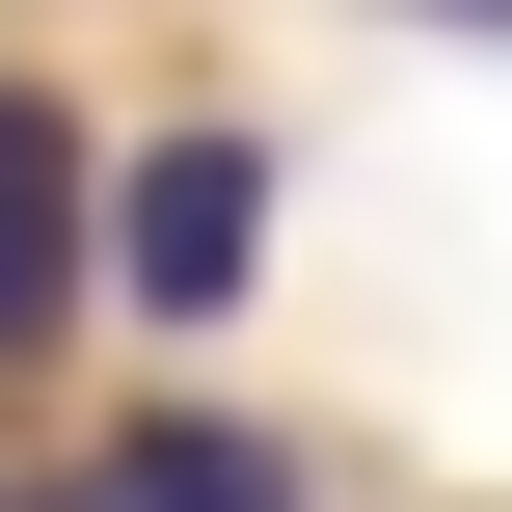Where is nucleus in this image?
I'll use <instances>...</instances> for the list:
<instances>
[{
    "label": "nucleus",
    "instance_id": "7ed1b4c3",
    "mask_svg": "<svg viewBox=\"0 0 512 512\" xmlns=\"http://www.w3.org/2000/svg\"><path fill=\"white\" fill-rule=\"evenodd\" d=\"M27 512H297L270 432H216V405H162V432H108V459H54Z\"/></svg>",
    "mask_w": 512,
    "mask_h": 512
},
{
    "label": "nucleus",
    "instance_id": "f257e3e1",
    "mask_svg": "<svg viewBox=\"0 0 512 512\" xmlns=\"http://www.w3.org/2000/svg\"><path fill=\"white\" fill-rule=\"evenodd\" d=\"M243 270H270V162H243V135L108 162V297H135V324H243Z\"/></svg>",
    "mask_w": 512,
    "mask_h": 512
},
{
    "label": "nucleus",
    "instance_id": "f03ea898",
    "mask_svg": "<svg viewBox=\"0 0 512 512\" xmlns=\"http://www.w3.org/2000/svg\"><path fill=\"white\" fill-rule=\"evenodd\" d=\"M81 189H108V162H81V135L0 81V378H27V351L81 324V270H108V216H81Z\"/></svg>",
    "mask_w": 512,
    "mask_h": 512
},
{
    "label": "nucleus",
    "instance_id": "20e7f679",
    "mask_svg": "<svg viewBox=\"0 0 512 512\" xmlns=\"http://www.w3.org/2000/svg\"><path fill=\"white\" fill-rule=\"evenodd\" d=\"M486 27H512V0H486Z\"/></svg>",
    "mask_w": 512,
    "mask_h": 512
}]
</instances>
